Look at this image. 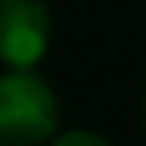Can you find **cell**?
I'll list each match as a JSON object with an SVG mask.
<instances>
[{"label":"cell","instance_id":"1","mask_svg":"<svg viewBox=\"0 0 146 146\" xmlns=\"http://www.w3.org/2000/svg\"><path fill=\"white\" fill-rule=\"evenodd\" d=\"M54 128V100L29 75L0 78V146H29Z\"/></svg>","mask_w":146,"mask_h":146},{"label":"cell","instance_id":"3","mask_svg":"<svg viewBox=\"0 0 146 146\" xmlns=\"http://www.w3.org/2000/svg\"><path fill=\"white\" fill-rule=\"evenodd\" d=\"M57 146H104L100 139H93V135H64Z\"/></svg>","mask_w":146,"mask_h":146},{"label":"cell","instance_id":"2","mask_svg":"<svg viewBox=\"0 0 146 146\" xmlns=\"http://www.w3.org/2000/svg\"><path fill=\"white\" fill-rule=\"evenodd\" d=\"M46 43V11L36 0H0V57L18 68L32 64Z\"/></svg>","mask_w":146,"mask_h":146}]
</instances>
